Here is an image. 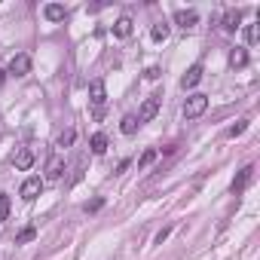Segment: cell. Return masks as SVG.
<instances>
[{
  "label": "cell",
  "instance_id": "cell-1",
  "mask_svg": "<svg viewBox=\"0 0 260 260\" xmlns=\"http://www.w3.org/2000/svg\"><path fill=\"white\" fill-rule=\"evenodd\" d=\"M159 104H162V95L159 92H153V95H147L144 98V104H141V110H138V126H144V123H150V119L159 113Z\"/></svg>",
  "mask_w": 260,
  "mask_h": 260
},
{
  "label": "cell",
  "instance_id": "cell-2",
  "mask_svg": "<svg viewBox=\"0 0 260 260\" xmlns=\"http://www.w3.org/2000/svg\"><path fill=\"white\" fill-rule=\"evenodd\" d=\"M205 107H208V95L196 92V95H190V98L184 101V116H187V119H196V116L205 113Z\"/></svg>",
  "mask_w": 260,
  "mask_h": 260
},
{
  "label": "cell",
  "instance_id": "cell-3",
  "mask_svg": "<svg viewBox=\"0 0 260 260\" xmlns=\"http://www.w3.org/2000/svg\"><path fill=\"white\" fill-rule=\"evenodd\" d=\"M6 74H9V77H25V74H31V55H28V52H15V55L9 58Z\"/></svg>",
  "mask_w": 260,
  "mask_h": 260
},
{
  "label": "cell",
  "instance_id": "cell-4",
  "mask_svg": "<svg viewBox=\"0 0 260 260\" xmlns=\"http://www.w3.org/2000/svg\"><path fill=\"white\" fill-rule=\"evenodd\" d=\"M40 190H43V178H40V175H31V178H25V184H22L19 193H22L25 202H34V199L40 196Z\"/></svg>",
  "mask_w": 260,
  "mask_h": 260
},
{
  "label": "cell",
  "instance_id": "cell-5",
  "mask_svg": "<svg viewBox=\"0 0 260 260\" xmlns=\"http://www.w3.org/2000/svg\"><path fill=\"white\" fill-rule=\"evenodd\" d=\"M251 178H254V165H245V168H242V171H239V175L233 178V184H230V190H233V193H242V190H245V187L251 184Z\"/></svg>",
  "mask_w": 260,
  "mask_h": 260
},
{
  "label": "cell",
  "instance_id": "cell-6",
  "mask_svg": "<svg viewBox=\"0 0 260 260\" xmlns=\"http://www.w3.org/2000/svg\"><path fill=\"white\" fill-rule=\"evenodd\" d=\"M132 31H135V22L129 19V15H119V19L113 22V37H119V40L132 37Z\"/></svg>",
  "mask_w": 260,
  "mask_h": 260
},
{
  "label": "cell",
  "instance_id": "cell-7",
  "mask_svg": "<svg viewBox=\"0 0 260 260\" xmlns=\"http://www.w3.org/2000/svg\"><path fill=\"white\" fill-rule=\"evenodd\" d=\"M89 101L95 107H101L104 101H107V89H104V80H92L89 83Z\"/></svg>",
  "mask_w": 260,
  "mask_h": 260
},
{
  "label": "cell",
  "instance_id": "cell-8",
  "mask_svg": "<svg viewBox=\"0 0 260 260\" xmlns=\"http://www.w3.org/2000/svg\"><path fill=\"white\" fill-rule=\"evenodd\" d=\"M61 175H64V159H61V156H49V159H46V178L58 181Z\"/></svg>",
  "mask_w": 260,
  "mask_h": 260
},
{
  "label": "cell",
  "instance_id": "cell-9",
  "mask_svg": "<svg viewBox=\"0 0 260 260\" xmlns=\"http://www.w3.org/2000/svg\"><path fill=\"white\" fill-rule=\"evenodd\" d=\"M202 64H193V67H190V71L181 77V86H184V89H193V86H199L202 83Z\"/></svg>",
  "mask_w": 260,
  "mask_h": 260
},
{
  "label": "cell",
  "instance_id": "cell-10",
  "mask_svg": "<svg viewBox=\"0 0 260 260\" xmlns=\"http://www.w3.org/2000/svg\"><path fill=\"white\" fill-rule=\"evenodd\" d=\"M175 22H178L184 31H190V28L199 22V12H196V9H178V12H175Z\"/></svg>",
  "mask_w": 260,
  "mask_h": 260
},
{
  "label": "cell",
  "instance_id": "cell-11",
  "mask_svg": "<svg viewBox=\"0 0 260 260\" xmlns=\"http://www.w3.org/2000/svg\"><path fill=\"white\" fill-rule=\"evenodd\" d=\"M12 165L19 168V171H28V168L34 165V153H31L28 147H22V150H15V156H12Z\"/></svg>",
  "mask_w": 260,
  "mask_h": 260
},
{
  "label": "cell",
  "instance_id": "cell-12",
  "mask_svg": "<svg viewBox=\"0 0 260 260\" xmlns=\"http://www.w3.org/2000/svg\"><path fill=\"white\" fill-rule=\"evenodd\" d=\"M43 15H46L49 22H64V19H67V9H64L61 3H46V6H43Z\"/></svg>",
  "mask_w": 260,
  "mask_h": 260
},
{
  "label": "cell",
  "instance_id": "cell-13",
  "mask_svg": "<svg viewBox=\"0 0 260 260\" xmlns=\"http://www.w3.org/2000/svg\"><path fill=\"white\" fill-rule=\"evenodd\" d=\"M89 147H92L95 156H101L104 150H107V135H104V132H95V135L89 138Z\"/></svg>",
  "mask_w": 260,
  "mask_h": 260
},
{
  "label": "cell",
  "instance_id": "cell-14",
  "mask_svg": "<svg viewBox=\"0 0 260 260\" xmlns=\"http://www.w3.org/2000/svg\"><path fill=\"white\" fill-rule=\"evenodd\" d=\"M239 25H242V12H239V9H230L227 15H223V31H230V34H233Z\"/></svg>",
  "mask_w": 260,
  "mask_h": 260
},
{
  "label": "cell",
  "instance_id": "cell-15",
  "mask_svg": "<svg viewBox=\"0 0 260 260\" xmlns=\"http://www.w3.org/2000/svg\"><path fill=\"white\" fill-rule=\"evenodd\" d=\"M230 64H233V67H245V64H248V49L236 46V49L230 52Z\"/></svg>",
  "mask_w": 260,
  "mask_h": 260
},
{
  "label": "cell",
  "instance_id": "cell-16",
  "mask_svg": "<svg viewBox=\"0 0 260 260\" xmlns=\"http://www.w3.org/2000/svg\"><path fill=\"white\" fill-rule=\"evenodd\" d=\"M168 31H171V28H168L165 22H159V25H153V31H150V37H153V43H162V40L168 37Z\"/></svg>",
  "mask_w": 260,
  "mask_h": 260
},
{
  "label": "cell",
  "instance_id": "cell-17",
  "mask_svg": "<svg viewBox=\"0 0 260 260\" xmlns=\"http://www.w3.org/2000/svg\"><path fill=\"white\" fill-rule=\"evenodd\" d=\"M119 129H123V135H135L138 132V119L129 113V116H123V123H119Z\"/></svg>",
  "mask_w": 260,
  "mask_h": 260
},
{
  "label": "cell",
  "instance_id": "cell-18",
  "mask_svg": "<svg viewBox=\"0 0 260 260\" xmlns=\"http://www.w3.org/2000/svg\"><path fill=\"white\" fill-rule=\"evenodd\" d=\"M74 141H77V132H74V129H64V132L58 135V147H71Z\"/></svg>",
  "mask_w": 260,
  "mask_h": 260
},
{
  "label": "cell",
  "instance_id": "cell-19",
  "mask_svg": "<svg viewBox=\"0 0 260 260\" xmlns=\"http://www.w3.org/2000/svg\"><path fill=\"white\" fill-rule=\"evenodd\" d=\"M9 208H12L9 196H6V193H0V223H3V220L9 217Z\"/></svg>",
  "mask_w": 260,
  "mask_h": 260
},
{
  "label": "cell",
  "instance_id": "cell-20",
  "mask_svg": "<svg viewBox=\"0 0 260 260\" xmlns=\"http://www.w3.org/2000/svg\"><path fill=\"white\" fill-rule=\"evenodd\" d=\"M153 159H156V150H153V147H147V150L141 153V159H138V168H147Z\"/></svg>",
  "mask_w": 260,
  "mask_h": 260
},
{
  "label": "cell",
  "instance_id": "cell-21",
  "mask_svg": "<svg viewBox=\"0 0 260 260\" xmlns=\"http://www.w3.org/2000/svg\"><path fill=\"white\" fill-rule=\"evenodd\" d=\"M245 129H248V119H239L236 126H230V129H227V138H239Z\"/></svg>",
  "mask_w": 260,
  "mask_h": 260
},
{
  "label": "cell",
  "instance_id": "cell-22",
  "mask_svg": "<svg viewBox=\"0 0 260 260\" xmlns=\"http://www.w3.org/2000/svg\"><path fill=\"white\" fill-rule=\"evenodd\" d=\"M101 208H104V199L98 196V199H92V202H86L83 211H86V214H95V211H101Z\"/></svg>",
  "mask_w": 260,
  "mask_h": 260
},
{
  "label": "cell",
  "instance_id": "cell-23",
  "mask_svg": "<svg viewBox=\"0 0 260 260\" xmlns=\"http://www.w3.org/2000/svg\"><path fill=\"white\" fill-rule=\"evenodd\" d=\"M34 236H37V230H34V227H25V230L19 233V239H15V245H25V242H31Z\"/></svg>",
  "mask_w": 260,
  "mask_h": 260
},
{
  "label": "cell",
  "instance_id": "cell-24",
  "mask_svg": "<svg viewBox=\"0 0 260 260\" xmlns=\"http://www.w3.org/2000/svg\"><path fill=\"white\" fill-rule=\"evenodd\" d=\"M257 37H260L257 25H245V43H257Z\"/></svg>",
  "mask_w": 260,
  "mask_h": 260
},
{
  "label": "cell",
  "instance_id": "cell-25",
  "mask_svg": "<svg viewBox=\"0 0 260 260\" xmlns=\"http://www.w3.org/2000/svg\"><path fill=\"white\" fill-rule=\"evenodd\" d=\"M159 77H162V67H156V64H150L147 71H144V80H150V83H153V80H159Z\"/></svg>",
  "mask_w": 260,
  "mask_h": 260
},
{
  "label": "cell",
  "instance_id": "cell-26",
  "mask_svg": "<svg viewBox=\"0 0 260 260\" xmlns=\"http://www.w3.org/2000/svg\"><path fill=\"white\" fill-rule=\"evenodd\" d=\"M168 236H171V227H165V230H159V233H156V239H153V242H156V245H162V242H165Z\"/></svg>",
  "mask_w": 260,
  "mask_h": 260
},
{
  "label": "cell",
  "instance_id": "cell-27",
  "mask_svg": "<svg viewBox=\"0 0 260 260\" xmlns=\"http://www.w3.org/2000/svg\"><path fill=\"white\" fill-rule=\"evenodd\" d=\"M3 80H6V71H3V67H0V86H3Z\"/></svg>",
  "mask_w": 260,
  "mask_h": 260
}]
</instances>
